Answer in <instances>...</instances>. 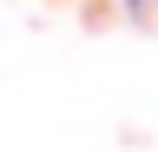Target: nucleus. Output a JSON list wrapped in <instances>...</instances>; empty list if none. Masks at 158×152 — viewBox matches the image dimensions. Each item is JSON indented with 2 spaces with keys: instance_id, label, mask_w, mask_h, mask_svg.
I'll use <instances>...</instances> for the list:
<instances>
[{
  "instance_id": "f257e3e1",
  "label": "nucleus",
  "mask_w": 158,
  "mask_h": 152,
  "mask_svg": "<svg viewBox=\"0 0 158 152\" xmlns=\"http://www.w3.org/2000/svg\"><path fill=\"white\" fill-rule=\"evenodd\" d=\"M118 13H158V0H118Z\"/></svg>"
}]
</instances>
